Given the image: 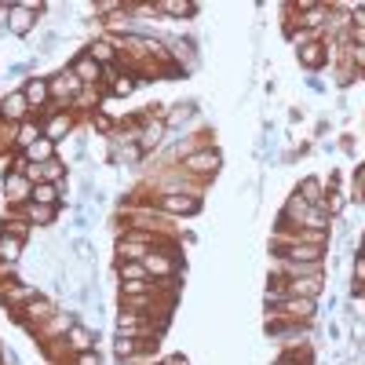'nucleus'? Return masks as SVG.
<instances>
[{"mask_svg":"<svg viewBox=\"0 0 365 365\" xmlns=\"http://www.w3.org/2000/svg\"><path fill=\"white\" fill-rule=\"evenodd\" d=\"M143 267H146V278L150 282L179 278V241H165V245H158L154 252L143 259Z\"/></svg>","mask_w":365,"mask_h":365,"instance_id":"f03ea898","label":"nucleus"},{"mask_svg":"<svg viewBox=\"0 0 365 365\" xmlns=\"http://www.w3.org/2000/svg\"><path fill=\"white\" fill-rule=\"evenodd\" d=\"M73 227H77V234H81V237H84V234L91 230V216H88V208H81V205H77V216H73Z\"/></svg>","mask_w":365,"mask_h":365,"instance_id":"c9c22d12","label":"nucleus"},{"mask_svg":"<svg viewBox=\"0 0 365 365\" xmlns=\"http://www.w3.org/2000/svg\"><path fill=\"white\" fill-rule=\"evenodd\" d=\"M165 44H168V51H172V66L187 77V73H194L197 70V44L190 41V37H165Z\"/></svg>","mask_w":365,"mask_h":365,"instance_id":"ddd939ff","label":"nucleus"},{"mask_svg":"<svg viewBox=\"0 0 365 365\" xmlns=\"http://www.w3.org/2000/svg\"><path fill=\"white\" fill-rule=\"evenodd\" d=\"M84 51L96 58V63L106 70V66H117L120 63V51H117V44L110 41V34H99V37H91L88 44H84Z\"/></svg>","mask_w":365,"mask_h":365,"instance_id":"aec40b11","label":"nucleus"},{"mask_svg":"<svg viewBox=\"0 0 365 365\" xmlns=\"http://www.w3.org/2000/svg\"><path fill=\"white\" fill-rule=\"evenodd\" d=\"M41 296V285L37 282H26V278H19V282H8V285H0V307H8L11 314L15 311H22L29 299H37Z\"/></svg>","mask_w":365,"mask_h":365,"instance_id":"9b49d317","label":"nucleus"},{"mask_svg":"<svg viewBox=\"0 0 365 365\" xmlns=\"http://www.w3.org/2000/svg\"><path fill=\"white\" fill-rule=\"evenodd\" d=\"M274 365H314V351L311 347H299V351H282V358Z\"/></svg>","mask_w":365,"mask_h":365,"instance_id":"473e14b6","label":"nucleus"},{"mask_svg":"<svg viewBox=\"0 0 365 365\" xmlns=\"http://www.w3.org/2000/svg\"><path fill=\"white\" fill-rule=\"evenodd\" d=\"M296 194L307 201L311 208H322V205H325V179H322V175H303V179L296 182Z\"/></svg>","mask_w":365,"mask_h":365,"instance_id":"412c9836","label":"nucleus"},{"mask_svg":"<svg viewBox=\"0 0 365 365\" xmlns=\"http://www.w3.org/2000/svg\"><path fill=\"white\" fill-rule=\"evenodd\" d=\"M26 165H48L51 158H58V146L51 143V139H37L34 146H29V150H22V154H19Z\"/></svg>","mask_w":365,"mask_h":365,"instance_id":"a878e982","label":"nucleus"},{"mask_svg":"<svg viewBox=\"0 0 365 365\" xmlns=\"http://www.w3.org/2000/svg\"><path fill=\"white\" fill-rule=\"evenodd\" d=\"M139 84H143V81H139L135 73L120 70V73H117V77H113V81L106 84V96H113V99H128V96H132V91H135Z\"/></svg>","mask_w":365,"mask_h":365,"instance_id":"cd10ccee","label":"nucleus"},{"mask_svg":"<svg viewBox=\"0 0 365 365\" xmlns=\"http://www.w3.org/2000/svg\"><path fill=\"white\" fill-rule=\"evenodd\" d=\"M0 230H4V234H11V237H19V241H26V245H29V237H34V227H29L22 216H15V212H8V216H4Z\"/></svg>","mask_w":365,"mask_h":365,"instance_id":"c756f323","label":"nucleus"},{"mask_svg":"<svg viewBox=\"0 0 365 365\" xmlns=\"http://www.w3.org/2000/svg\"><path fill=\"white\" fill-rule=\"evenodd\" d=\"M282 282V278H278ZM325 285H329V274L322 278H296V282H282L285 296H296V299H322L325 296Z\"/></svg>","mask_w":365,"mask_h":365,"instance_id":"f3484780","label":"nucleus"},{"mask_svg":"<svg viewBox=\"0 0 365 365\" xmlns=\"http://www.w3.org/2000/svg\"><path fill=\"white\" fill-rule=\"evenodd\" d=\"M19 88H22V96H26L29 110H34V117H48V113H55V106H51V88H48V77L29 73V77H26Z\"/></svg>","mask_w":365,"mask_h":365,"instance_id":"0eeeda50","label":"nucleus"},{"mask_svg":"<svg viewBox=\"0 0 365 365\" xmlns=\"http://www.w3.org/2000/svg\"><path fill=\"white\" fill-rule=\"evenodd\" d=\"M70 70L77 73V81L84 84V88H103V66L96 63V58H91L84 48L70 58Z\"/></svg>","mask_w":365,"mask_h":365,"instance_id":"dca6fc26","label":"nucleus"},{"mask_svg":"<svg viewBox=\"0 0 365 365\" xmlns=\"http://www.w3.org/2000/svg\"><path fill=\"white\" fill-rule=\"evenodd\" d=\"M358 252L365 256V230H361V237H358Z\"/></svg>","mask_w":365,"mask_h":365,"instance_id":"a19ab883","label":"nucleus"},{"mask_svg":"<svg viewBox=\"0 0 365 365\" xmlns=\"http://www.w3.org/2000/svg\"><path fill=\"white\" fill-rule=\"evenodd\" d=\"M37 120H41L44 139H51L55 146H58V143H66V139L77 132V113H73V110H55V113L37 117Z\"/></svg>","mask_w":365,"mask_h":365,"instance_id":"1a4fd4ad","label":"nucleus"},{"mask_svg":"<svg viewBox=\"0 0 365 365\" xmlns=\"http://www.w3.org/2000/svg\"><path fill=\"white\" fill-rule=\"evenodd\" d=\"M66 351H70V358L84 354V351H99V325L77 318V325L66 332Z\"/></svg>","mask_w":365,"mask_h":365,"instance_id":"4468645a","label":"nucleus"},{"mask_svg":"<svg viewBox=\"0 0 365 365\" xmlns=\"http://www.w3.org/2000/svg\"><path fill=\"white\" fill-rule=\"evenodd\" d=\"M179 168L187 172L190 179H197L201 187H208V182L220 175V168H223V154H220L216 146H205V150H194L190 158H182Z\"/></svg>","mask_w":365,"mask_h":365,"instance_id":"f257e3e1","label":"nucleus"},{"mask_svg":"<svg viewBox=\"0 0 365 365\" xmlns=\"http://www.w3.org/2000/svg\"><path fill=\"white\" fill-rule=\"evenodd\" d=\"M139 201V197H135ZM143 201H150L161 216H168V220H182V216H197L201 212V197L197 194H158V197H143Z\"/></svg>","mask_w":365,"mask_h":365,"instance_id":"20e7f679","label":"nucleus"},{"mask_svg":"<svg viewBox=\"0 0 365 365\" xmlns=\"http://www.w3.org/2000/svg\"><path fill=\"white\" fill-rule=\"evenodd\" d=\"M55 311H58V303H55L48 292H41L37 299H29L26 307H22V311H15L11 318H15V325H22V329L29 332V336H34V332H37V329H41V325H44V322H48Z\"/></svg>","mask_w":365,"mask_h":365,"instance_id":"39448f33","label":"nucleus"},{"mask_svg":"<svg viewBox=\"0 0 365 365\" xmlns=\"http://www.w3.org/2000/svg\"><path fill=\"white\" fill-rule=\"evenodd\" d=\"M270 252L296 263H329V249L318 245H292V241H270Z\"/></svg>","mask_w":365,"mask_h":365,"instance_id":"f8f14e48","label":"nucleus"},{"mask_svg":"<svg viewBox=\"0 0 365 365\" xmlns=\"http://www.w3.org/2000/svg\"><path fill=\"white\" fill-rule=\"evenodd\" d=\"M48 88H51V106H55V110H70L84 84L77 81V73H73L70 63H66L63 70H55V73L48 77Z\"/></svg>","mask_w":365,"mask_h":365,"instance_id":"7ed1b4c3","label":"nucleus"},{"mask_svg":"<svg viewBox=\"0 0 365 365\" xmlns=\"http://www.w3.org/2000/svg\"><path fill=\"white\" fill-rule=\"evenodd\" d=\"M44 11H48V4H34V0L11 4V11H8V34L11 37H29L41 26V15Z\"/></svg>","mask_w":365,"mask_h":365,"instance_id":"423d86ee","label":"nucleus"},{"mask_svg":"<svg viewBox=\"0 0 365 365\" xmlns=\"http://www.w3.org/2000/svg\"><path fill=\"white\" fill-rule=\"evenodd\" d=\"M325 336H329V340H336V344H340V336H344V329H340L336 322H329V325H325Z\"/></svg>","mask_w":365,"mask_h":365,"instance_id":"4c0bfd02","label":"nucleus"},{"mask_svg":"<svg viewBox=\"0 0 365 365\" xmlns=\"http://www.w3.org/2000/svg\"><path fill=\"white\" fill-rule=\"evenodd\" d=\"M70 252L77 256L81 267L91 270V263H96V245H91V237H73V241H70Z\"/></svg>","mask_w":365,"mask_h":365,"instance_id":"7c9ffc66","label":"nucleus"},{"mask_svg":"<svg viewBox=\"0 0 365 365\" xmlns=\"http://www.w3.org/2000/svg\"><path fill=\"white\" fill-rule=\"evenodd\" d=\"M22 263H0V285H8V282H19L22 274H19Z\"/></svg>","mask_w":365,"mask_h":365,"instance_id":"f704fd0d","label":"nucleus"},{"mask_svg":"<svg viewBox=\"0 0 365 365\" xmlns=\"http://www.w3.org/2000/svg\"><path fill=\"white\" fill-rule=\"evenodd\" d=\"M0 358H4V365H22V358L11 344H0Z\"/></svg>","mask_w":365,"mask_h":365,"instance_id":"e433bc0d","label":"nucleus"},{"mask_svg":"<svg viewBox=\"0 0 365 365\" xmlns=\"http://www.w3.org/2000/svg\"><path fill=\"white\" fill-rule=\"evenodd\" d=\"M103 103H106V88H81V96L73 99V106H70V110H73L77 117H81V113H88V117H91Z\"/></svg>","mask_w":365,"mask_h":365,"instance_id":"b1692460","label":"nucleus"},{"mask_svg":"<svg viewBox=\"0 0 365 365\" xmlns=\"http://www.w3.org/2000/svg\"><path fill=\"white\" fill-rule=\"evenodd\" d=\"M22 256H26V241L0 230V263H22Z\"/></svg>","mask_w":365,"mask_h":365,"instance_id":"c85d7f7f","label":"nucleus"},{"mask_svg":"<svg viewBox=\"0 0 365 365\" xmlns=\"http://www.w3.org/2000/svg\"><path fill=\"white\" fill-rule=\"evenodd\" d=\"M8 11H11V4H0V29H8Z\"/></svg>","mask_w":365,"mask_h":365,"instance_id":"ea45409f","label":"nucleus"},{"mask_svg":"<svg viewBox=\"0 0 365 365\" xmlns=\"http://www.w3.org/2000/svg\"><path fill=\"white\" fill-rule=\"evenodd\" d=\"M77 318H81V311H63V307H58L37 332H34V340L44 347V344H55V340H66V332L77 325Z\"/></svg>","mask_w":365,"mask_h":365,"instance_id":"6e6552de","label":"nucleus"},{"mask_svg":"<svg viewBox=\"0 0 365 365\" xmlns=\"http://www.w3.org/2000/svg\"><path fill=\"white\" fill-rule=\"evenodd\" d=\"M29 201H34V205H48V208H63L66 205L63 190H58L55 182H37L34 194H29Z\"/></svg>","mask_w":365,"mask_h":365,"instance_id":"bb28decb","label":"nucleus"},{"mask_svg":"<svg viewBox=\"0 0 365 365\" xmlns=\"http://www.w3.org/2000/svg\"><path fill=\"white\" fill-rule=\"evenodd\" d=\"M158 8V19H168V22H182V19H197L201 4H194V0H154Z\"/></svg>","mask_w":365,"mask_h":365,"instance_id":"a211bd4d","label":"nucleus"},{"mask_svg":"<svg viewBox=\"0 0 365 365\" xmlns=\"http://www.w3.org/2000/svg\"><path fill=\"white\" fill-rule=\"evenodd\" d=\"M194 117H197V103H172L165 113V125H168V132H175V128L194 125Z\"/></svg>","mask_w":365,"mask_h":365,"instance_id":"5701e85b","label":"nucleus"},{"mask_svg":"<svg viewBox=\"0 0 365 365\" xmlns=\"http://www.w3.org/2000/svg\"><path fill=\"white\" fill-rule=\"evenodd\" d=\"M113 270H117V282H150L143 263H125V259H117Z\"/></svg>","mask_w":365,"mask_h":365,"instance_id":"2f4dec72","label":"nucleus"},{"mask_svg":"<svg viewBox=\"0 0 365 365\" xmlns=\"http://www.w3.org/2000/svg\"><path fill=\"white\" fill-rule=\"evenodd\" d=\"M0 117H4V125H22V120L34 117V110H29L22 88H8L4 96H0Z\"/></svg>","mask_w":365,"mask_h":365,"instance_id":"2eb2a0df","label":"nucleus"},{"mask_svg":"<svg viewBox=\"0 0 365 365\" xmlns=\"http://www.w3.org/2000/svg\"><path fill=\"white\" fill-rule=\"evenodd\" d=\"M296 63L307 70V73H318L322 66H329V55H325V44L318 41V44H307V48H299L296 51Z\"/></svg>","mask_w":365,"mask_h":365,"instance_id":"4be33fe9","label":"nucleus"},{"mask_svg":"<svg viewBox=\"0 0 365 365\" xmlns=\"http://www.w3.org/2000/svg\"><path fill=\"white\" fill-rule=\"evenodd\" d=\"M58 212H63V208H48V205H34V201H26L22 208H15V216H22L29 227L48 230V227H55V223H58Z\"/></svg>","mask_w":365,"mask_h":365,"instance_id":"6ab92c4d","label":"nucleus"},{"mask_svg":"<svg viewBox=\"0 0 365 365\" xmlns=\"http://www.w3.org/2000/svg\"><path fill=\"white\" fill-rule=\"evenodd\" d=\"M37 139H44V132H41V120L37 117H29V120H22V125H19V132H15V154H22V150H29V146H34Z\"/></svg>","mask_w":365,"mask_h":365,"instance_id":"393cba45","label":"nucleus"},{"mask_svg":"<svg viewBox=\"0 0 365 365\" xmlns=\"http://www.w3.org/2000/svg\"><path fill=\"white\" fill-rule=\"evenodd\" d=\"M70 365H106V358L99 351H84V354H73Z\"/></svg>","mask_w":365,"mask_h":365,"instance_id":"72a5a7b5","label":"nucleus"},{"mask_svg":"<svg viewBox=\"0 0 365 365\" xmlns=\"http://www.w3.org/2000/svg\"><path fill=\"white\" fill-rule=\"evenodd\" d=\"M158 365H190V358H182V354H168V358H161Z\"/></svg>","mask_w":365,"mask_h":365,"instance_id":"58836bf2","label":"nucleus"},{"mask_svg":"<svg viewBox=\"0 0 365 365\" xmlns=\"http://www.w3.org/2000/svg\"><path fill=\"white\" fill-rule=\"evenodd\" d=\"M0 194H4V201H8V212H15V208H22V205L29 201V194H34V182H29L19 168H8L4 179H0Z\"/></svg>","mask_w":365,"mask_h":365,"instance_id":"9d476101","label":"nucleus"}]
</instances>
